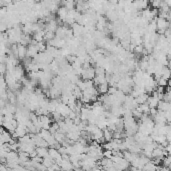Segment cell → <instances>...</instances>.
I'll return each instance as SVG.
<instances>
[{"label": "cell", "mask_w": 171, "mask_h": 171, "mask_svg": "<svg viewBox=\"0 0 171 171\" xmlns=\"http://www.w3.org/2000/svg\"><path fill=\"white\" fill-rule=\"evenodd\" d=\"M98 91L99 93L101 94H106L108 92V89H109V83H102V84H99L98 85Z\"/></svg>", "instance_id": "6"}, {"label": "cell", "mask_w": 171, "mask_h": 171, "mask_svg": "<svg viewBox=\"0 0 171 171\" xmlns=\"http://www.w3.org/2000/svg\"><path fill=\"white\" fill-rule=\"evenodd\" d=\"M68 9L66 8V7H60L59 9H58V11H57V15L58 17H59V19L61 21H63L64 22L65 21V19L67 18V15H68Z\"/></svg>", "instance_id": "3"}, {"label": "cell", "mask_w": 171, "mask_h": 171, "mask_svg": "<svg viewBox=\"0 0 171 171\" xmlns=\"http://www.w3.org/2000/svg\"><path fill=\"white\" fill-rule=\"evenodd\" d=\"M168 86L171 87V78H170L169 80H168Z\"/></svg>", "instance_id": "14"}, {"label": "cell", "mask_w": 171, "mask_h": 171, "mask_svg": "<svg viewBox=\"0 0 171 171\" xmlns=\"http://www.w3.org/2000/svg\"><path fill=\"white\" fill-rule=\"evenodd\" d=\"M103 134H104V138L106 139V141H111L113 139V131L110 130L109 128H105L103 130Z\"/></svg>", "instance_id": "7"}, {"label": "cell", "mask_w": 171, "mask_h": 171, "mask_svg": "<svg viewBox=\"0 0 171 171\" xmlns=\"http://www.w3.org/2000/svg\"><path fill=\"white\" fill-rule=\"evenodd\" d=\"M148 98H149V94L143 93V94H140L139 96L136 97L135 100H136V102L138 103V105H140V104H143V103H145V102H147Z\"/></svg>", "instance_id": "5"}, {"label": "cell", "mask_w": 171, "mask_h": 171, "mask_svg": "<svg viewBox=\"0 0 171 171\" xmlns=\"http://www.w3.org/2000/svg\"><path fill=\"white\" fill-rule=\"evenodd\" d=\"M25 57H27V48L25 47V45L20 43L18 45V58L19 59H24Z\"/></svg>", "instance_id": "4"}, {"label": "cell", "mask_w": 171, "mask_h": 171, "mask_svg": "<svg viewBox=\"0 0 171 171\" xmlns=\"http://www.w3.org/2000/svg\"><path fill=\"white\" fill-rule=\"evenodd\" d=\"M161 77L164 78L166 80H169L171 78V70L169 69V67H163V70H162V74H161Z\"/></svg>", "instance_id": "8"}, {"label": "cell", "mask_w": 171, "mask_h": 171, "mask_svg": "<svg viewBox=\"0 0 171 171\" xmlns=\"http://www.w3.org/2000/svg\"><path fill=\"white\" fill-rule=\"evenodd\" d=\"M117 86H109V89H108V93L109 95H112V94H115L116 92H117Z\"/></svg>", "instance_id": "11"}, {"label": "cell", "mask_w": 171, "mask_h": 171, "mask_svg": "<svg viewBox=\"0 0 171 171\" xmlns=\"http://www.w3.org/2000/svg\"><path fill=\"white\" fill-rule=\"evenodd\" d=\"M158 85H160V86H166V85H168V80L164 79V78L161 77L159 80L157 81Z\"/></svg>", "instance_id": "10"}, {"label": "cell", "mask_w": 171, "mask_h": 171, "mask_svg": "<svg viewBox=\"0 0 171 171\" xmlns=\"http://www.w3.org/2000/svg\"><path fill=\"white\" fill-rule=\"evenodd\" d=\"M156 24H157V31L160 34H164V32L169 28L170 21L167 19L162 18V17H157L156 18Z\"/></svg>", "instance_id": "1"}, {"label": "cell", "mask_w": 171, "mask_h": 171, "mask_svg": "<svg viewBox=\"0 0 171 171\" xmlns=\"http://www.w3.org/2000/svg\"><path fill=\"white\" fill-rule=\"evenodd\" d=\"M103 155H104V157L111 158L112 157V150L111 149H105V150L103 151Z\"/></svg>", "instance_id": "9"}, {"label": "cell", "mask_w": 171, "mask_h": 171, "mask_svg": "<svg viewBox=\"0 0 171 171\" xmlns=\"http://www.w3.org/2000/svg\"><path fill=\"white\" fill-rule=\"evenodd\" d=\"M164 88H165V86H160V85H158L157 91L159 92V93H164Z\"/></svg>", "instance_id": "12"}, {"label": "cell", "mask_w": 171, "mask_h": 171, "mask_svg": "<svg viewBox=\"0 0 171 171\" xmlns=\"http://www.w3.org/2000/svg\"><path fill=\"white\" fill-rule=\"evenodd\" d=\"M154 1V0H149V2H153Z\"/></svg>", "instance_id": "15"}, {"label": "cell", "mask_w": 171, "mask_h": 171, "mask_svg": "<svg viewBox=\"0 0 171 171\" xmlns=\"http://www.w3.org/2000/svg\"><path fill=\"white\" fill-rule=\"evenodd\" d=\"M38 53H39V51L37 49V47H36V45L29 44L28 48H27V57L34 58Z\"/></svg>", "instance_id": "2"}, {"label": "cell", "mask_w": 171, "mask_h": 171, "mask_svg": "<svg viewBox=\"0 0 171 171\" xmlns=\"http://www.w3.org/2000/svg\"><path fill=\"white\" fill-rule=\"evenodd\" d=\"M165 150L167 151V153H168V155H171V144L169 143L167 146L165 147Z\"/></svg>", "instance_id": "13"}]
</instances>
